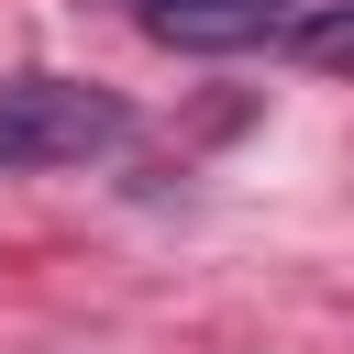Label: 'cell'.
Wrapping results in <instances>:
<instances>
[{
	"instance_id": "6da1fadb",
	"label": "cell",
	"mask_w": 354,
	"mask_h": 354,
	"mask_svg": "<svg viewBox=\"0 0 354 354\" xmlns=\"http://www.w3.org/2000/svg\"><path fill=\"white\" fill-rule=\"evenodd\" d=\"M133 133V111L88 77H0V166H88Z\"/></svg>"
},
{
	"instance_id": "7a4b0ae2",
	"label": "cell",
	"mask_w": 354,
	"mask_h": 354,
	"mask_svg": "<svg viewBox=\"0 0 354 354\" xmlns=\"http://www.w3.org/2000/svg\"><path fill=\"white\" fill-rule=\"evenodd\" d=\"M133 22H144L155 44H177V55H243V44L288 33L299 11H288V0H133Z\"/></svg>"
},
{
	"instance_id": "3957f363",
	"label": "cell",
	"mask_w": 354,
	"mask_h": 354,
	"mask_svg": "<svg viewBox=\"0 0 354 354\" xmlns=\"http://www.w3.org/2000/svg\"><path fill=\"white\" fill-rule=\"evenodd\" d=\"M288 55H299V66H321V77H354V0L299 11V22H288Z\"/></svg>"
}]
</instances>
